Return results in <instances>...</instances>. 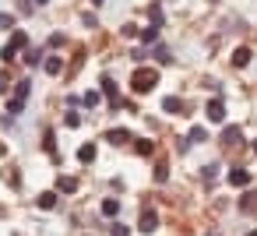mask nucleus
I'll list each match as a JSON object with an SVG mask.
<instances>
[{
  "instance_id": "nucleus-1",
  "label": "nucleus",
  "mask_w": 257,
  "mask_h": 236,
  "mask_svg": "<svg viewBox=\"0 0 257 236\" xmlns=\"http://www.w3.org/2000/svg\"><path fill=\"white\" fill-rule=\"evenodd\" d=\"M155 85H159V71H155V67H138V71H134V78H130V88H134L138 95L152 92Z\"/></svg>"
},
{
  "instance_id": "nucleus-2",
  "label": "nucleus",
  "mask_w": 257,
  "mask_h": 236,
  "mask_svg": "<svg viewBox=\"0 0 257 236\" xmlns=\"http://www.w3.org/2000/svg\"><path fill=\"white\" fill-rule=\"evenodd\" d=\"M28 92H32V81H18V88H14V95H11V102H7V113H14V116H18V113L25 109V99H28Z\"/></svg>"
},
{
  "instance_id": "nucleus-3",
  "label": "nucleus",
  "mask_w": 257,
  "mask_h": 236,
  "mask_svg": "<svg viewBox=\"0 0 257 236\" xmlns=\"http://www.w3.org/2000/svg\"><path fill=\"white\" fill-rule=\"evenodd\" d=\"M204 116H208L211 124H222V120H225V106H222V99H211L208 106H204Z\"/></svg>"
},
{
  "instance_id": "nucleus-4",
  "label": "nucleus",
  "mask_w": 257,
  "mask_h": 236,
  "mask_svg": "<svg viewBox=\"0 0 257 236\" xmlns=\"http://www.w3.org/2000/svg\"><path fill=\"white\" fill-rule=\"evenodd\" d=\"M138 229H141V233H155V229H159V215H155L152 208H145V212H141V222H138Z\"/></svg>"
},
{
  "instance_id": "nucleus-5",
  "label": "nucleus",
  "mask_w": 257,
  "mask_h": 236,
  "mask_svg": "<svg viewBox=\"0 0 257 236\" xmlns=\"http://www.w3.org/2000/svg\"><path fill=\"white\" fill-rule=\"evenodd\" d=\"M106 141H110V145H127V141H130V134H127L124 127H116V130H110V134H106Z\"/></svg>"
},
{
  "instance_id": "nucleus-6",
  "label": "nucleus",
  "mask_w": 257,
  "mask_h": 236,
  "mask_svg": "<svg viewBox=\"0 0 257 236\" xmlns=\"http://www.w3.org/2000/svg\"><path fill=\"white\" fill-rule=\"evenodd\" d=\"M229 183H233V187H247V183H250V173H247V169H233V173H229Z\"/></svg>"
},
{
  "instance_id": "nucleus-7",
  "label": "nucleus",
  "mask_w": 257,
  "mask_h": 236,
  "mask_svg": "<svg viewBox=\"0 0 257 236\" xmlns=\"http://www.w3.org/2000/svg\"><path fill=\"white\" fill-rule=\"evenodd\" d=\"M222 145L229 148V145H239V127H225L222 130Z\"/></svg>"
},
{
  "instance_id": "nucleus-8",
  "label": "nucleus",
  "mask_w": 257,
  "mask_h": 236,
  "mask_svg": "<svg viewBox=\"0 0 257 236\" xmlns=\"http://www.w3.org/2000/svg\"><path fill=\"white\" fill-rule=\"evenodd\" d=\"M247 64H250V50L239 46V50L233 53V67H247Z\"/></svg>"
},
{
  "instance_id": "nucleus-9",
  "label": "nucleus",
  "mask_w": 257,
  "mask_h": 236,
  "mask_svg": "<svg viewBox=\"0 0 257 236\" xmlns=\"http://www.w3.org/2000/svg\"><path fill=\"white\" fill-rule=\"evenodd\" d=\"M60 190H64V194H74V190H78V180H74V176H60V183H56Z\"/></svg>"
},
{
  "instance_id": "nucleus-10",
  "label": "nucleus",
  "mask_w": 257,
  "mask_h": 236,
  "mask_svg": "<svg viewBox=\"0 0 257 236\" xmlns=\"http://www.w3.org/2000/svg\"><path fill=\"white\" fill-rule=\"evenodd\" d=\"M162 109L165 113H180V109H184V102H180L176 95H169V99H162Z\"/></svg>"
},
{
  "instance_id": "nucleus-11",
  "label": "nucleus",
  "mask_w": 257,
  "mask_h": 236,
  "mask_svg": "<svg viewBox=\"0 0 257 236\" xmlns=\"http://www.w3.org/2000/svg\"><path fill=\"white\" fill-rule=\"evenodd\" d=\"M116 212H120V201H116V198H106V201H102V215H110V218H113Z\"/></svg>"
},
{
  "instance_id": "nucleus-12",
  "label": "nucleus",
  "mask_w": 257,
  "mask_h": 236,
  "mask_svg": "<svg viewBox=\"0 0 257 236\" xmlns=\"http://www.w3.org/2000/svg\"><path fill=\"white\" fill-rule=\"evenodd\" d=\"M78 159H81V162H95V145H81V148H78Z\"/></svg>"
},
{
  "instance_id": "nucleus-13",
  "label": "nucleus",
  "mask_w": 257,
  "mask_h": 236,
  "mask_svg": "<svg viewBox=\"0 0 257 236\" xmlns=\"http://www.w3.org/2000/svg\"><path fill=\"white\" fill-rule=\"evenodd\" d=\"M39 208H56V194H53V190L39 194Z\"/></svg>"
},
{
  "instance_id": "nucleus-14",
  "label": "nucleus",
  "mask_w": 257,
  "mask_h": 236,
  "mask_svg": "<svg viewBox=\"0 0 257 236\" xmlns=\"http://www.w3.org/2000/svg\"><path fill=\"white\" fill-rule=\"evenodd\" d=\"M60 71H64V60H60V56H50L46 60V74H60Z\"/></svg>"
},
{
  "instance_id": "nucleus-15",
  "label": "nucleus",
  "mask_w": 257,
  "mask_h": 236,
  "mask_svg": "<svg viewBox=\"0 0 257 236\" xmlns=\"http://www.w3.org/2000/svg\"><path fill=\"white\" fill-rule=\"evenodd\" d=\"M7 46H14V50H21V46H28V36H25V32H14Z\"/></svg>"
},
{
  "instance_id": "nucleus-16",
  "label": "nucleus",
  "mask_w": 257,
  "mask_h": 236,
  "mask_svg": "<svg viewBox=\"0 0 257 236\" xmlns=\"http://www.w3.org/2000/svg\"><path fill=\"white\" fill-rule=\"evenodd\" d=\"M148 18H152V25L159 28V25H162V7H159V4H152V7H148Z\"/></svg>"
},
{
  "instance_id": "nucleus-17",
  "label": "nucleus",
  "mask_w": 257,
  "mask_h": 236,
  "mask_svg": "<svg viewBox=\"0 0 257 236\" xmlns=\"http://www.w3.org/2000/svg\"><path fill=\"white\" fill-rule=\"evenodd\" d=\"M102 92L110 95L113 102H120V99H116V85H113V78H106V81H102Z\"/></svg>"
},
{
  "instance_id": "nucleus-18",
  "label": "nucleus",
  "mask_w": 257,
  "mask_h": 236,
  "mask_svg": "<svg viewBox=\"0 0 257 236\" xmlns=\"http://www.w3.org/2000/svg\"><path fill=\"white\" fill-rule=\"evenodd\" d=\"M159 39V28L152 25V28H145V32H141V42H155Z\"/></svg>"
},
{
  "instance_id": "nucleus-19",
  "label": "nucleus",
  "mask_w": 257,
  "mask_h": 236,
  "mask_svg": "<svg viewBox=\"0 0 257 236\" xmlns=\"http://www.w3.org/2000/svg\"><path fill=\"white\" fill-rule=\"evenodd\" d=\"M204 138H208V134H204V127H194V130H190V141H194V145H201Z\"/></svg>"
},
{
  "instance_id": "nucleus-20",
  "label": "nucleus",
  "mask_w": 257,
  "mask_h": 236,
  "mask_svg": "<svg viewBox=\"0 0 257 236\" xmlns=\"http://www.w3.org/2000/svg\"><path fill=\"white\" fill-rule=\"evenodd\" d=\"M254 204H257V190H250V194L243 198V212H250V208H254Z\"/></svg>"
},
{
  "instance_id": "nucleus-21",
  "label": "nucleus",
  "mask_w": 257,
  "mask_h": 236,
  "mask_svg": "<svg viewBox=\"0 0 257 236\" xmlns=\"http://www.w3.org/2000/svg\"><path fill=\"white\" fill-rule=\"evenodd\" d=\"M64 124H67V127H78V124H81V116H78V113H74V109H71V113L64 116Z\"/></svg>"
},
{
  "instance_id": "nucleus-22",
  "label": "nucleus",
  "mask_w": 257,
  "mask_h": 236,
  "mask_svg": "<svg viewBox=\"0 0 257 236\" xmlns=\"http://www.w3.org/2000/svg\"><path fill=\"white\" fill-rule=\"evenodd\" d=\"M39 56H42L39 50H28V53H25V60H28V64H32V67H36V64H39Z\"/></svg>"
},
{
  "instance_id": "nucleus-23",
  "label": "nucleus",
  "mask_w": 257,
  "mask_h": 236,
  "mask_svg": "<svg viewBox=\"0 0 257 236\" xmlns=\"http://www.w3.org/2000/svg\"><path fill=\"white\" fill-rule=\"evenodd\" d=\"M85 106H99V92H85Z\"/></svg>"
},
{
  "instance_id": "nucleus-24",
  "label": "nucleus",
  "mask_w": 257,
  "mask_h": 236,
  "mask_svg": "<svg viewBox=\"0 0 257 236\" xmlns=\"http://www.w3.org/2000/svg\"><path fill=\"white\" fill-rule=\"evenodd\" d=\"M138 155H152V141H138Z\"/></svg>"
},
{
  "instance_id": "nucleus-25",
  "label": "nucleus",
  "mask_w": 257,
  "mask_h": 236,
  "mask_svg": "<svg viewBox=\"0 0 257 236\" xmlns=\"http://www.w3.org/2000/svg\"><path fill=\"white\" fill-rule=\"evenodd\" d=\"M0 56H4V60L11 64V60H14V56H18V50H14V46H4V53H0Z\"/></svg>"
},
{
  "instance_id": "nucleus-26",
  "label": "nucleus",
  "mask_w": 257,
  "mask_h": 236,
  "mask_svg": "<svg viewBox=\"0 0 257 236\" xmlns=\"http://www.w3.org/2000/svg\"><path fill=\"white\" fill-rule=\"evenodd\" d=\"M113 236H130V229L127 226H113Z\"/></svg>"
},
{
  "instance_id": "nucleus-27",
  "label": "nucleus",
  "mask_w": 257,
  "mask_h": 236,
  "mask_svg": "<svg viewBox=\"0 0 257 236\" xmlns=\"http://www.w3.org/2000/svg\"><path fill=\"white\" fill-rule=\"evenodd\" d=\"M7 88H11V78H7V74H0V92H7Z\"/></svg>"
},
{
  "instance_id": "nucleus-28",
  "label": "nucleus",
  "mask_w": 257,
  "mask_h": 236,
  "mask_svg": "<svg viewBox=\"0 0 257 236\" xmlns=\"http://www.w3.org/2000/svg\"><path fill=\"white\" fill-rule=\"evenodd\" d=\"M247 236H257V229H254V233H247Z\"/></svg>"
},
{
  "instance_id": "nucleus-29",
  "label": "nucleus",
  "mask_w": 257,
  "mask_h": 236,
  "mask_svg": "<svg viewBox=\"0 0 257 236\" xmlns=\"http://www.w3.org/2000/svg\"><path fill=\"white\" fill-rule=\"evenodd\" d=\"M36 4H46V0H36Z\"/></svg>"
},
{
  "instance_id": "nucleus-30",
  "label": "nucleus",
  "mask_w": 257,
  "mask_h": 236,
  "mask_svg": "<svg viewBox=\"0 0 257 236\" xmlns=\"http://www.w3.org/2000/svg\"><path fill=\"white\" fill-rule=\"evenodd\" d=\"M92 4H102V0H92Z\"/></svg>"
}]
</instances>
